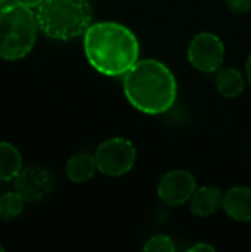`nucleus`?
Masks as SVG:
<instances>
[{
  "instance_id": "1",
  "label": "nucleus",
  "mask_w": 251,
  "mask_h": 252,
  "mask_svg": "<svg viewBox=\"0 0 251 252\" xmlns=\"http://www.w3.org/2000/svg\"><path fill=\"white\" fill-rule=\"evenodd\" d=\"M84 56L107 77H123L139 61V40L126 25L111 21L90 24L83 34Z\"/></svg>"
},
{
  "instance_id": "2",
  "label": "nucleus",
  "mask_w": 251,
  "mask_h": 252,
  "mask_svg": "<svg viewBox=\"0 0 251 252\" xmlns=\"http://www.w3.org/2000/svg\"><path fill=\"white\" fill-rule=\"evenodd\" d=\"M127 102L142 114L167 112L178 97V81L172 69L157 59H141L123 75Z\"/></svg>"
},
{
  "instance_id": "3",
  "label": "nucleus",
  "mask_w": 251,
  "mask_h": 252,
  "mask_svg": "<svg viewBox=\"0 0 251 252\" xmlns=\"http://www.w3.org/2000/svg\"><path fill=\"white\" fill-rule=\"evenodd\" d=\"M36 16L46 37L67 41L86 32L92 7L87 0H44L36 9Z\"/></svg>"
},
{
  "instance_id": "4",
  "label": "nucleus",
  "mask_w": 251,
  "mask_h": 252,
  "mask_svg": "<svg viewBox=\"0 0 251 252\" xmlns=\"http://www.w3.org/2000/svg\"><path fill=\"white\" fill-rule=\"evenodd\" d=\"M38 31L33 9L15 4L0 12V58L6 61L25 58L34 49Z\"/></svg>"
},
{
  "instance_id": "5",
  "label": "nucleus",
  "mask_w": 251,
  "mask_h": 252,
  "mask_svg": "<svg viewBox=\"0 0 251 252\" xmlns=\"http://www.w3.org/2000/svg\"><path fill=\"white\" fill-rule=\"evenodd\" d=\"M138 152L135 145L124 137L104 140L95 152L98 171L109 177H118L129 173L136 162Z\"/></svg>"
},
{
  "instance_id": "6",
  "label": "nucleus",
  "mask_w": 251,
  "mask_h": 252,
  "mask_svg": "<svg viewBox=\"0 0 251 252\" xmlns=\"http://www.w3.org/2000/svg\"><path fill=\"white\" fill-rule=\"evenodd\" d=\"M225 55L223 41L213 32L197 34L188 46V61L201 72H216L223 66Z\"/></svg>"
},
{
  "instance_id": "7",
  "label": "nucleus",
  "mask_w": 251,
  "mask_h": 252,
  "mask_svg": "<svg viewBox=\"0 0 251 252\" xmlns=\"http://www.w3.org/2000/svg\"><path fill=\"white\" fill-rule=\"evenodd\" d=\"M197 190V179L186 170H172L166 173L157 186L158 198L169 207H180L192 198Z\"/></svg>"
},
{
  "instance_id": "8",
  "label": "nucleus",
  "mask_w": 251,
  "mask_h": 252,
  "mask_svg": "<svg viewBox=\"0 0 251 252\" xmlns=\"http://www.w3.org/2000/svg\"><path fill=\"white\" fill-rule=\"evenodd\" d=\"M55 186L52 174L37 165L25 167L15 177V190L24 198L25 202H38L47 198Z\"/></svg>"
},
{
  "instance_id": "9",
  "label": "nucleus",
  "mask_w": 251,
  "mask_h": 252,
  "mask_svg": "<svg viewBox=\"0 0 251 252\" xmlns=\"http://www.w3.org/2000/svg\"><path fill=\"white\" fill-rule=\"evenodd\" d=\"M222 208L235 221H251V188L235 186L225 192Z\"/></svg>"
},
{
  "instance_id": "10",
  "label": "nucleus",
  "mask_w": 251,
  "mask_h": 252,
  "mask_svg": "<svg viewBox=\"0 0 251 252\" xmlns=\"http://www.w3.org/2000/svg\"><path fill=\"white\" fill-rule=\"evenodd\" d=\"M223 192L215 186L197 188L192 198L189 199V207L192 214L198 217H209L215 214L223 204Z\"/></svg>"
},
{
  "instance_id": "11",
  "label": "nucleus",
  "mask_w": 251,
  "mask_h": 252,
  "mask_svg": "<svg viewBox=\"0 0 251 252\" xmlns=\"http://www.w3.org/2000/svg\"><path fill=\"white\" fill-rule=\"evenodd\" d=\"M96 171H98V165H96L95 155H90L86 152L74 154L67 161V165H65L67 177L74 183L89 182L95 176Z\"/></svg>"
},
{
  "instance_id": "12",
  "label": "nucleus",
  "mask_w": 251,
  "mask_h": 252,
  "mask_svg": "<svg viewBox=\"0 0 251 252\" xmlns=\"http://www.w3.org/2000/svg\"><path fill=\"white\" fill-rule=\"evenodd\" d=\"M215 86L222 96L228 99H234V97H238L244 92L246 78L237 68L222 66L216 71Z\"/></svg>"
},
{
  "instance_id": "13",
  "label": "nucleus",
  "mask_w": 251,
  "mask_h": 252,
  "mask_svg": "<svg viewBox=\"0 0 251 252\" xmlns=\"http://www.w3.org/2000/svg\"><path fill=\"white\" fill-rule=\"evenodd\" d=\"M22 170V157L16 146L0 142V182H10Z\"/></svg>"
},
{
  "instance_id": "14",
  "label": "nucleus",
  "mask_w": 251,
  "mask_h": 252,
  "mask_svg": "<svg viewBox=\"0 0 251 252\" xmlns=\"http://www.w3.org/2000/svg\"><path fill=\"white\" fill-rule=\"evenodd\" d=\"M24 198L16 192H6L0 195V220L12 221L24 211Z\"/></svg>"
},
{
  "instance_id": "15",
  "label": "nucleus",
  "mask_w": 251,
  "mask_h": 252,
  "mask_svg": "<svg viewBox=\"0 0 251 252\" xmlns=\"http://www.w3.org/2000/svg\"><path fill=\"white\" fill-rule=\"evenodd\" d=\"M176 250L173 241L167 235H155L152 236L143 247V251L149 252H173Z\"/></svg>"
},
{
  "instance_id": "16",
  "label": "nucleus",
  "mask_w": 251,
  "mask_h": 252,
  "mask_svg": "<svg viewBox=\"0 0 251 252\" xmlns=\"http://www.w3.org/2000/svg\"><path fill=\"white\" fill-rule=\"evenodd\" d=\"M226 6L235 13H246L251 9V0H226Z\"/></svg>"
},
{
  "instance_id": "17",
  "label": "nucleus",
  "mask_w": 251,
  "mask_h": 252,
  "mask_svg": "<svg viewBox=\"0 0 251 252\" xmlns=\"http://www.w3.org/2000/svg\"><path fill=\"white\" fill-rule=\"evenodd\" d=\"M188 251L191 252H201V251H207V252H213L215 251V247L213 245H210V244H195V245H192V247H189V250Z\"/></svg>"
},
{
  "instance_id": "18",
  "label": "nucleus",
  "mask_w": 251,
  "mask_h": 252,
  "mask_svg": "<svg viewBox=\"0 0 251 252\" xmlns=\"http://www.w3.org/2000/svg\"><path fill=\"white\" fill-rule=\"evenodd\" d=\"M16 4H21V6H25V7H30V9H37L44 0H15Z\"/></svg>"
},
{
  "instance_id": "19",
  "label": "nucleus",
  "mask_w": 251,
  "mask_h": 252,
  "mask_svg": "<svg viewBox=\"0 0 251 252\" xmlns=\"http://www.w3.org/2000/svg\"><path fill=\"white\" fill-rule=\"evenodd\" d=\"M15 4H16V1H15V0H0V12L7 10V9L13 7Z\"/></svg>"
},
{
  "instance_id": "20",
  "label": "nucleus",
  "mask_w": 251,
  "mask_h": 252,
  "mask_svg": "<svg viewBox=\"0 0 251 252\" xmlns=\"http://www.w3.org/2000/svg\"><path fill=\"white\" fill-rule=\"evenodd\" d=\"M246 77H247V81L250 83L251 86V55L247 59V63H246Z\"/></svg>"
},
{
  "instance_id": "21",
  "label": "nucleus",
  "mask_w": 251,
  "mask_h": 252,
  "mask_svg": "<svg viewBox=\"0 0 251 252\" xmlns=\"http://www.w3.org/2000/svg\"><path fill=\"white\" fill-rule=\"evenodd\" d=\"M3 251H4V247H3V245L0 244V252H3Z\"/></svg>"
}]
</instances>
